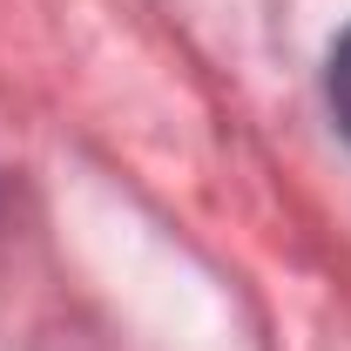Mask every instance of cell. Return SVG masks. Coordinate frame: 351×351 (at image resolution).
Instances as JSON below:
<instances>
[{"mask_svg": "<svg viewBox=\"0 0 351 351\" xmlns=\"http://www.w3.org/2000/svg\"><path fill=\"white\" fill-rule=\"evenodd\" d=\"M331 108H338V129L351 135V34L331 54Z\"/></svg>", "mask_w": 351, "mask_h": 351, "instance_id": "1", "label": "cell"}]
</instances>
